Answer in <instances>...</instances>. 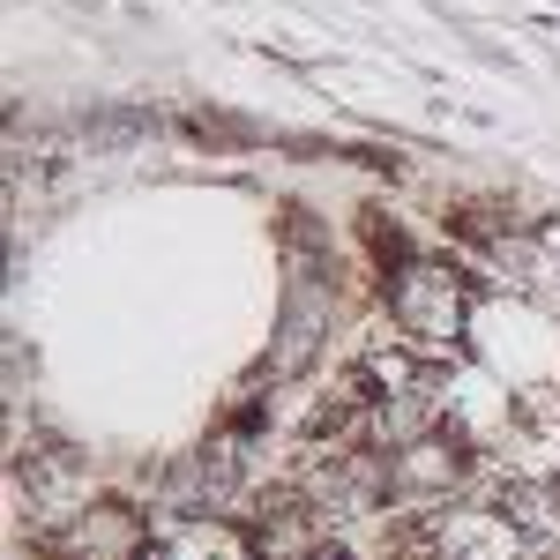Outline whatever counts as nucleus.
<instances>
[{
	"label": "nucleus",
	"instance_id": "5",
	"mask_svg": "<svg viewBox=\"0 0 560 560\" xmlns=\"http://www.w3.org/2000/svg\"><path fill=\"white\" fill-rule=\"evenodd\" d=\"M15 486H23V509H31V523H38L45 538H52V530H68V523L97 501V493H90V478H83V464H75V456H60V448H38V456L15 471Z\"/></svg>",
	"mask_w": 560,
	"mask_h": 560
},
{
	"label": "nucleus",
	"instance_id": "1",
	"mask_svg": "<svg viewBox=\"0 0 560 560\" xmlns=\"http://www.w3.org/2000/svg\"><path fill=\"white\" fill-rule=\"evenodd\" d=\"M382 306H388L396 345H411V351H448L471 337V277H464V261H448V255L396 261L382 284Z\"/></svg>",
	"mask_w": 560,
	"mask_h": 560
},
{
	"label": "nucleus",
	"instance_id": "3",
	"mask_svg": "<svg viewBox=\"0 0 560 560\" xmlns=\"http://www.w3.org/2000/svg\"><path fill=\"white\" fill-rule=\"evenodd\" d=\"M158 538V523L142 516L135 501H90L68 530H52V560H142Z\"/></svg>",
	"mask_w": 560,
	"mask_h": 560
},
{
	"label": "nucleus",
	"instance_id": "6",
	"mask_svg": "<svg viewBox=\"0 0 560 560\" xmlns=\"http://www.w3.org/2000/svg\"><path fill=\"white\" fill-rule=\"evenodd\" d=\"M142 560H255V538H247V516H179L158 523Z\"/></svg>",
	"mask_w": 560,
	"mask_h": 560
},
{
	"label": "nucleus",
	"instance_id": "4",
	"mask_svg": "<svg viewBox=\"0 0 560 560\" xmlns=\"http://www.w3.org/2000/svg\"><path fill=\"white\" fill-rule=\"evenodd\" d=\"M486 269H493V284H509L516 300H530L538 314L560 322V240L553 232H493L486 240Z\"/></svg>",
	"mask_w": 560,
	"mask_h": 560
},
{
	"label": "nucleus",
	"instance_id": "7",
	"mask_svg": "<svg viewBox=\"0 0 560 560\" xmlns=\"http://www.w3.org/2000/svg\"><path fill=\"white\" fill-rule=\"evenodd\" d=\"M501 509H509V523L530 546L560 553V478H516V486H501Z\"/></svg>",
	"mask_w": 560,
	"mask_h": 560
},
{
	"label": "nucleus",
	"instance_id": "2",
	"mask_svg": "<svg viewBox=\"0 0 560 560\" xmlns=\"http://www.w3.org/2000/svg\"><path fill=\"white\" fill-rule=\"evenodd\" d=\"M471 478H478V456L464 448V433H433V441H411V448H396L388 456V486H396V509H456V501H471Z\"/></svg>",
	"mask_w": 560,
	"mask_h": 560
}]
</instances>
